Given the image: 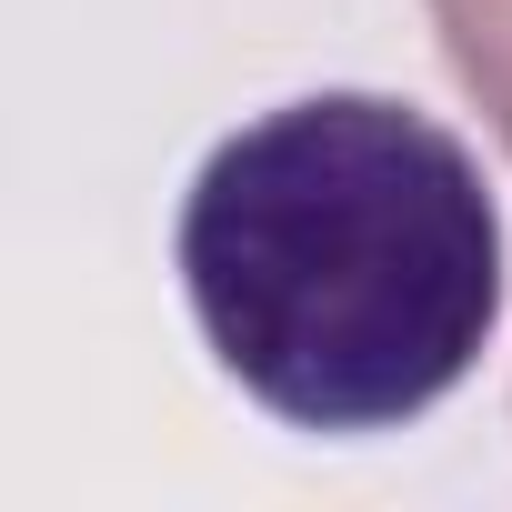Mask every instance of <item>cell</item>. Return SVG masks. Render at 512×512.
Returning a JSON list of instances; mask_svg holds the SVG:
<instances>
[{"label": "cell", "instance_id": "obj_1", "mask_svg": "<svg viewBox=\"0 0 512 512\" xmlns=\"http://www.w3.org/2000/svg\"><path fill=\"white\" fill-rule=\"evenodd\" d=\"M171 251L211 362L292 432L422 422L502 312L482 161L382 91H312L231 131Z\"/></svg>", "mask_w": 512, "mask_h": 512}, {"label": "cell", "instance_id": "obj_2", "mask_svg": "<svg viewBox=\"0 0 512 512\" xmlns=\"http://www.w3.org/2000/svg\"><path fill=\"white\" fill-rule=\"evenodd\" d=\"M432 21H442V51H452L462 91L492 111V131L512 151V0H432Z\"/></svg>", "mask_w": 512, "mask_h": 512}]
</instances>
